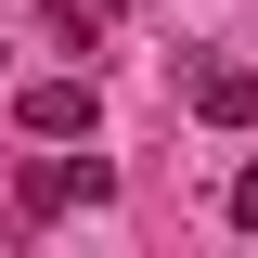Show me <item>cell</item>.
I'll return each instance as SVG.
<instances>
[{
	"instance_id": "cell-2",
	"label": "cell",
	"mask_w": 258,
	"mask_h": 258,
	"mask_svg": "<svg viewBox=\"0 0 258 258\" xmlns=\"http://www.w3.org/2000/svg\"><path fill=\"white\" fill-rule=\"evenodd\" d=\"M194 116L207 129H258V64H194Z\"/></svg>"
},
{
	"instance_id": "cell-1",
	"label": "cell",
	"mask_w": 258,
	"mask_h": 258,
	"mask_svg": "<svg viewBox=\"0 0 258 258\" xmlns=\"http://www.w3.org/2000/svg\"><path fill=\"white\" fill-rule=\"evenodd\" d=\"M13 116H26L39 142H91L103 103H91V78H26V103H13Z\"/></svg>"
},
{
	"instance_id": "cell-3",
	"label": "cell",
	"mask_w": 258,
	"mask_h": 258,
	"mask_svg": "<svg viewBox=\"0 0 258 258\" xmlns=\"http://www.w3.org/2000/svg\"><path fill=\"white\" fill-rule=\"evenodd\" d=\"M232 220H258V168H232Z\"/></svg>"
}]
</instances>
